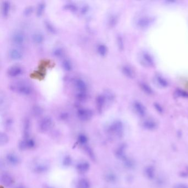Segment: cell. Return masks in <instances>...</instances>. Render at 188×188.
I'll return each mask as SVG.
<instances>
[{
	"mask_svg": "<svg viewBox=\"0 0 188 188\" xmlns=\"http://www.w3.org/2000/svg\"><path fill=\"white\" fill-rule=\"evenodd\" d=\"M140 63L145 66L151 67L154 65V61L152 59L151 56L147 52H143L140 56Z\"/></svg>",
	"mask_w": 188,
	"mask_h": 188,
	"instance_id": "cell-6",
	"label": "cell"
},
{
	"mask_svg": "<svg viewBox=\"0 0 188 188\" xmlns=\"http://www.w3.org/2000/svg\"><path fill=\"white\" fill-rule=\"evenodd\" d=\"M176 94H178L179 96H181V97H188V93L187 92H185L183 91H180V90H178L176 91Z\"/></svg>",
	"mask_w": 188,
	"mask_h": 188,
	"instance_id": "cell-40",
	"label": "cell"
},
{
	"mask_svg": "<svg viewBox=\"0 0 188 188\" xmlns=\"http://www.w3.org/2000/svg\"><path fill=\"white\" fill-rule=\"evenodd\" d=\"M61 116V119H66L67 118H68V115L66 114V113L62 114Z\"/></svg>",
	"mask_w": 188,
	"mask_h": 188,
	"instance_id": "cell-42",
	"label": "cell"
},
{
	"mask_svg": "<svg viewBox=\"0 0 188 188\" xmlns=\"http://www.w3.org/2000/svg\"><path fill=\"white\" fill-rule=\"evenodd\" d=\"M1 182L4 187H10L13 184L14 179L10 174L4 173L1 175Z\"/></svg>",
	"mask_w": 188,
	"mask_h": 188,
	"instance_id": "cell-8",
	"label": "cell"
},
{
	"mask_svg": "<svg viewBox=\"0 0 188 188\" xmlns=\"http://www.w3.org/2000/svg\"><path fill=\"white\" fill-rule=\"evenodd\" d=\"M89 167L90 165L87 162H82L78 164L76 167V169L79 173L84 174L88 171Z\"/></svg>",
	"mask_w": 188,
	"mask_h": 188,
	"instance_id": "cell-16",
	"label": "cell"
},
{
	"mask_svg": "<svg viewBox=\"0 0 188 188\" xmlns=\"http://www.w3.org/2000/svg\"><path fill=\"white\" fill-rule=\"evenodd\" d=\"M48 170V166L44 164H39L35 166L34 170L35 173L38 174L43 173Z\"/></svg>",
	"mask_w": 188,
	"mask_h": 188,
	"instance_id": "cell-21",
	"label": "cell"
},
{
	"mask_svg": "<svg viewBox=\"0 0 188 188\" xmlns=\"http://www.w3.org/2000/svg\"><path fill=\"white\" fill-rule=\"evenodd\" d=\"M77 116L82 121H88L92 117V111L89 109L81 108L78 109Z\"/></svg>",
	"mask_w": 188,
	"mask_h": 188,
	"instance_id": "cell-3",
	"label": "cell"
},
{
	"mask_svg": "<svg viewBox=\"0 0 188 188\" xmlns=\"http://www.w3.org/2000/svg\"><path fill=\"white\" fill-rule=\"evenodd\" d=\"M97 50L100 55L102 56H104L107 54L108 49L105 45L103 44H100L98 45V46L97 47Z\"/></svg>",
	"mask_w": 188,
	"mask_h": 188,
	"instance_id": "cell-23",
	"label": "cell"
},
{
	"mask_svg": "<svg viewBox=\"0 0 188 188\" xmlns=\"http://www.w3.org/2000/svg\"><path fill=\"white\" fill-rule=\"evenodd\" d=\"M6 160L7 162L12 166H16L20 162V159L14 153H8L6 156Z\"/></svg>",
	"mask_w": 188,
	"mask_h": 188,
	"instance_id": "cell-15",
	"label": "cell"
},
{
	"mask_svg": "<svg viewBox=\"0 0 188 188\" xmlns=\"http://www.w3.org/2000/svg\"><path fill=\"white\" fill-rule=\"evenodd\" d=\"M17 188H24V187H22V186H19V187H17Z\"/></svg>",
	"mask_w": 188,
	"mask_h": 188,
	"instance_id": "cell-44",
	"label": "cell"
},
{
	"mask_svg": "<svg viewBox=\"0 0 188 188\" xmlns=\"http://www.w3.org/2000/svg\"><path fill=\"white\" fill-rule=\"evenodd\" d=\"M78 142L81 145H86L88 142V138L84 134H80L78 136Z\"/></svg>",
	"mask_w": 188,
	"mask_h": 188,
	"instance_id": "cell-30",
	"label": "cell"
},
{
	"mask_svg": "<svg viewBox=\"0 0 188 188\" xmlns=\"http://www.w3.org/2000/svg\"><path fill=\"white\" fill-rule=\"evenodd\" d=\"M30 129V122L28 119H26L24 122L23 126V135L24 138L29 137Z\"/></svg>",
	"mask_w": 188,
	"mask_h": 188,
	"instance_id": "cell-20",
	"label": "cell"
},
{
	"mask_svg": "<svg viewBox=\"0 0 188 188\" xmlns=\"http://www.w3.org/2000/svg\"><path fill=\"white\" fill-rule=\"evenodd\" d=\"M9 140L7 135L5 133H2L0 135V144L1 146L7 144Z\"/></svg>",
	"mask_w": 188,
	"mask_h": 188,
	"instance_id": "cell-32",
	"label": "cell"
},
{
	"mask_svg": "<svg viewBox=\"0 0 188 188\" xmlns=\"http://www.w3.org/2000/svg\"><path fill=\"white\" fill-rule=\"evenodd\" d=\"M23 70L21 67L19 66H13L7 71L8 75L11 77H15L22 73Z\"/></svg>",
	"mask_w": 188,
	"mask_h": 188,
	"instance_id": "cell-11",
	"label": "cell"
},
{
	"mask_svg": "<svg viewBox=\"0 0 188 188\" xmlns=\"http://www.w3.org/2000/svg\"><path fill=\"white\" fill-rule=\"evenodd\" d=\"M152 23V19L148 17H141L136 22L137 26L141 28H145L150 26Z\"/></svg>",
	"mask_w": 188,
	"mask_h": 188,
	"instance_id": "cell-14",
	"label": "cell"
},
{
	"mask_svg": "<svg viewBox=\"0 0 188 188\" xmlns=\"http://www.w3.org/2000/svg\"><path fill=\"white\" fill-rule=\"evenodd\" d=\"M11 88L13 91L24 96H29L33 92L31 86L24 82H18L12 84Z\"/></svg>",
	"mask_w": 188,
	"mask_h": 188,
	"instance_id": "cell-1",
	"label": "cell"
},
{
	"mask_svg": "<svg viewBox=\"0 0 188 188\" xmlns=\"http://www.w3.org/2000/svg\"><path fill=\"white\" fill-rule=\"evenodd\" d=\"M32 40L33 41L34 43L37 44H41L44 41V35L39 32H36L34 33L32 35Z\"/></svg>",
	"mask_w": 188,
	"mask_h": 188,
	"instance_id": "cell-17",
	"label": "cell"
},
{
	"mask_svg": "<svg viewBox=\"0 0 188 188\" xmlns=\"http://www.w3.org/2000/svg\"><path fill=\"white\" fill-rule=\"evenodd\" d=\"M155 80V81L157 82V83H158V85H159L161 87H166L168 86V82L162 76H156Z\"/></svg>",
	"mask_w": 188,
	"mask_h": 188,
	"instance_id": "cell-25",
	"label": "cell"
},
{
	"mask_svg": "<svg viewBox=\"0 0 188 188\" xmlns=\"http://www.w3.org/2000/svg\"><path fill=\"white\" fill-rule=\"evenodd\" d=\"M74 86L77 91V93H87V86L85 81L81 78H76L74 81Z\"/></svg>",
	"mask_w": 188,
	"mask_h": 188,
	"instance_id": "cell-7",
	"label": "cell"
},
{
	"mask_svg": "<svg viewBox=\"0 0 188 188\" xmlns=\"http://www.w3.org/2000/svg\"><path fill=\"white\" fill-rule=\"evenodd\" d=\"M9 56L13 60H19L23 58V52L17 49H12L9 52Z\"/></svg>",
	"mask_w": 188,
	"mask_h": 188,
	"instance_id": "cell-12",
	"label": "cell"
},
{
	"mask_svg": "<svg viewBox=\"0 0 188 188\" xmlns=\"http://www.w3.org/2000/svg\"><path fill=\"white\" fill-rule=\"evenodd\" d=\"M50 188V187H48V188Z\"/></svg>",
	"mask_w": 188,
	"mask_h": 188,
	"instance_id": "cell-45",
	"label": "cell"
},
{
	"mask_svg": "<svg viewBox=\"0 0 188 188\" xmlns=\"http://www.w3.org/2000/svg\"><path fill=\"white\" fill-rule=\"evenodd\" d=\"M45 3L44 2H41L38 4L37 8V16L40 17L43 14V12L44 11L45 8Z\"/></svg>",
	"mask_w": 188,
	"mask_h": 188,
	"instance_id": "cell-27",
	"label": "cell"
},
{
	"mask_svg": "<svg viewBox=\"0 0 188 188\" xmlns=\"http://www.w3.org/2000/svg\"><path fill=\"white\" fill-rule=\"evenodd\" d=\"M33 10V8L31 6L29 7H28L26 8L24 11V14L26 15H30Z\"/></svg>",
	"mask_w": 188,
	"mask_h": 188,
	"instance_id": "cell-41",
	"label": "cell"
},
{
	"mask_svg": "<svg viewBox=\"0 0 188 188\" xmlns=\"http://www.w3.org/2000/svg\"><path fill=\"white\" fill-rule=\"evenodd\" d=\"M118 16L116 15H111V16L109 17L108 21V25L111 27H114L118 22Z\"/></svg>",
	"mask_w": 188,
	"mask_h": 188,
	"instance_id": "cell-26",
	"label": "cell"
},
{
	"mask_svg": "<svg viewBox=\"0 0 188 188\" xmlns=\"http://www.w3.org/2000/svg\"><path fill=\"white\" fill-rule=\"evenodd\" d=\"M12 42L16 45H22L26 41L25 34L23 32L20 30L15 31L12 34Z\"/></svg>",
	"mask_w": 188,
	"mask_h": 188,
	"instance_id": "cell-2",
	"label": "cell"
},
{
	"mask_svg": "<svg viewBox=\"0 0 188 188\" xmlns=\"http://www.w3.org/2000/svg\"><path fill=\"white\" fill-rule=\"evenodd\" d=\"M35 145V141L32 139L24 138L23 140L19 142L18 144L19 148L21 150H26L27 149H31L34 147Z\"/></svg>",
	"mask_w": 188,
	"mask_h": 188,
	"instance_id": "cell-5",
	"label": "cell"
},
{
	"mask_svg": "<svg viewBox=\"0 0 188 188\" xmlns=\"http://www.w3.org/2000/svg\"><path fill=\"white\" fill-rule=\"evenodd\" d=\"M11 9V4L9 1H4L2 5V15L6 17L8 16Z\"/></svg>",
	"mask_w": 188,
	"mask_h": 188,
	"instance_id": "cell-18",
	"label": "cell"
},
{
	"mask_svg": "<svg viewBox=\"0 0 188 188\" xmlns=\"http://www.w3.org/2000/svg\"><path fill=\"white\" fill-rule=\"evenodd\" d=\"M133 108L134 111L140 115L145 114L146 112V109L144 105L138 101H135L133 102Z\"/></svg>",
	"mask_w": 188,
	"mask_h": 188,
	"instance_id": "cell-13",
	"label": "cell"
},
{
	"mask_svg": "<svg viewBox=\"0 0 188 188\" xmlns=\"http://www.w3.org/2000/svg\"><path fill=\"white\" fill-rule=\"evenodd\" d=\"M122 71L125 76L130 78H133L135 76L133 70L129 66H123L122 67Z\"/></svg>",
	"mask_w": 188,
	"mask_h": 188,
	"instance_id": "cell-19",
	"label": "cell"
},
{
	"mask_svg": "<svg viewBox=\"0 0 188 188\" xmlns=\"http://www.w3.org/2000/svg\"><path fill=\"white\" fill-rule=\"evenodd\" d=\"M33 114L35 116H39L42 113V110L41 108L38 107H35L33 109Z\"/></svg>",
	"mask_w": 188,
	"mask_h": 188,
	"instance_id": "cell-39",
	"label": "cell"
},
{
	"mask_svg": "<svg viewBox=\"0 0 188 188\" xmlns=\"http://www.w3.org/2000/svg\"><path fill=\"white\" fill-rule=\"evenodd\" d=\"M63 67L65 70L68 72L72 70L73 68L72 63L68 59H65L63 60Z\"/></svg>",
	"mask_w": 188,
	"mask_h": 188,
	"instance_id": "cell-24",
	"label": "cell"
},
{
	"mask_svg": "<svg viewBox=\"0 0 188 188\" xmlns=\"http://www.w3.org/2000/svg\"><path fill=\"white\" fill-rule=\"evenodd\" d=\"M178 188H188L187 187H185L184 185H181V186H179V187Z\"/></svg>",
	"mask_w": 188,
	"mask_h": 188,
	"instance_id": "cell-43",
	"label": "cell"
},
{
	"mask_svg": "<svg viewBox=\"0 0 188 188\" xmlns=\"http://www.w3.org/2000/svg\"><path fill=\"white\" fill-rule=\"evenodd\" d=\"M91 184L87 179L82 178L78 181L76 188H90Z\"/></svg>",
	"mask_w": 188,
	"mask_h": 188,
	"instance_id": "cell-22",
	"label": "cell"
},
{
	"mask_svg": "<svg viewBox=\"0 0 188 188\" xmlns=\"http://www.w3.org/2000/svg\"><path fill=\"white\" fill-rule=\"evenodd\" d=\"M52 124L53 122L52 118L46 116L41 120L39 125V128L41 131L44 133L50 129L52 125Z\"/></svg>",
	"mask_w": 188,
	"mask_h": 188,
	"instance_id": "cell-4",
	"label": "cell"
},
{
	"mask_svg": "<svg viewBox=\"0 0 188 188\" xmlns=\"http://www.w3.org/2000/svg\"><path fill=\"white\" fill-rule=\"evenodd\" d=\"M85 151L87 152V153L88 154L89 157L92 159H95V156L92 150L90 147H89L88 146H86L85 147Z\"/></svg>",
	"mask_w": 188,
	"mask_h": 188,
	"instance_id": "cell-36",
	"label": "cell"
},
{
	"mask_svg": "<svg viewBox=\"0 0 188 188\" xmlns=\"http://www.w3.org/2000/svg\"><path fill=\"white\" fill-rule=\"evenodd\" d=\"M52 54L56 58H61L63 57L64 54V51L62 48L58 47L54 49L52 52Z\"/></svg>",
	"mask_w": 188,
	"mask_h": 188,
	"instance_id": "cell-29",
	"label": "cell"
},
{
	"mask_svg": "<svg viewBox=\"0 0 188 188\" xmlns=\"http://www.w3.org/2000/svg\"><path fill=\"white\" fill-rule=\"evenodd\" d=\"M117 43H118V47L120 49H123L124 48V43L122 37L120 35H118L117 37Z\"/></svg>",
	"mask_w": 188,
	"mask_h": 188,
	"instance_id": "cell-37",
	"label": "cell"
},
{
	"mask_svg": "<svg viewBox=\"0 0 188 188\" xmlns=\"http://www.w3.org/2000/svg\"><path fill=\"white\" fill-rule=\"evenodd\" d=\"M105 179L107 180V181L109 182V183H112L114 182L116 180V177L114 174L109 173L107 174L105 176Z\"/></svg>",
	"mask_w": 188,
	"mask_h": 188,
	"instance_id": "cell-34",
	"label": "cell"
},
{
	"mask_svg": "<svg viewBox=\"0 0 188 188\" xmlns=\"http://www.w3.org/2000/svg\"><path fill=\"white\" fill-rule=\"evenodd\" d=\"M89 11V6L87 4H83L81 8V13L82 15L86 14Z\"/></svg>",
	"mask_w": 188,
	"mask_h": 188,
	"instance_id": "cell-38",
	"label": "cell"
},
{
	"mask_svg": "<svg viewBox=\"0 0 188 188\" xmlns=\"http://www.w3.org/2000/svg\"><path fill=\"white\" fill-rule=\"evenodd\" d=\"M65 8L70 11L76 12L77 10V6L74 3H68L65 5Z\"/></svg>",
	"mask_w": 188,
	"mask_h": 188,
	"instance_id": "cell-31",
	"label": "cell"
},
{
	"mask_svg": "<svg viewBox=\"0 0 188 188\" xmlns=\"http://www.w3.org/2000/svg\"><path fill=\"white\" fill-rule=\"evenodd\" d=\"M107 100L104 94H101L97 97L96 100V107L98 111L101 113L105 104L107 103Z\"/></svg>",
	"mask_w": 188,
	"mask_h": 188,
	"instance_id": "cell-10",
	"label": "cell"
},
{
	"mask_svg": "<svg viewBox=\"0 0 188 188\" xmlns=\"http://www.w3.org/2000/svg\"><path fill=\"white\" fill-rule=\"evenodd\" d=\"M122 122L119 121H116L110 125L108 130L111 133L120 135V134L122 133Z\"/></svg>",
	"mask_w": 188,
	"mask_h": 188,
	"instance_id": "cell-9",
	"label": "cell"
},
{
	"mask_svg": "<svg viewBox=\"0 0 188 188\" xmlns=\"http://www.w3.org/2000/svg\"><path fill=\"white\" fill-rule=\"evenodd\" d=\"M72 163V159L70 156H66L65 157L63 161V165L65 167H69L70 166Z\"/></svg>",
	"mask_w": 188,
	"mask_h": 188,
	"instance_id": "cell-33",
	"label": "cell"
},
{
	"mask_svg": "<svg viewBox=\"0 0 188 188\" xmlns=\"http://www.w3.org/2000/svg\"><path fill=\"white\" fill-rule=\"evenodd\" d=\"M140 84L141 88L143 89V90L145 92H146L148 94H151L152 92V89L148 86L146 85V83H141Z\"/></svg>",
	"mask_w": 188,
	"mask_h": 188,
	"instance_id": "cell-35",
	"label": "cell"
},
{
	"mask_svg": "<svg viewBox=\"0 0 188 188\" xmlns=\"http://www.w3.org/2000/svg\"><path fill=\"white\" fill-rule=\"evenodd\" d=\"M45 26L48 30V32L52 34H55L56 33V29L54 26L52 25V23L50 22L49 21H45Z\"/></svg>",
	"mask_w": 188,
	"mask_h": 188,
	"instance_id": "cell-28",
	"label": "cell"
}]
</instances>
